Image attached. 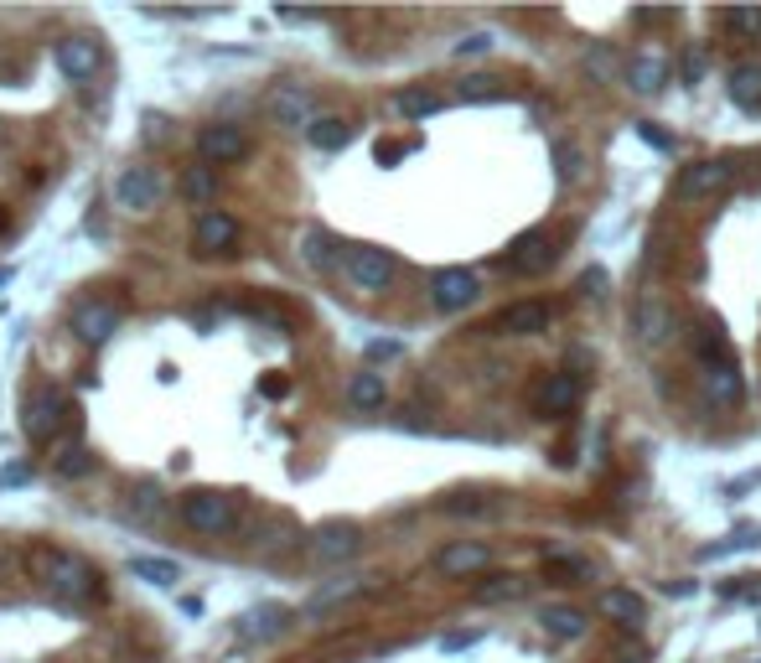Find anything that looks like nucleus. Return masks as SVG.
I'll return each instance as SVG.
<instances>
[{
  "mask_svg": "<svg viewBox=\"0 0 761 663\" xmlns=\"http://www.w3.org/2000/svg\"><path fill=\"white\" fill-rule=\"evenodd\" d=\"M694 363H700V379L710 399L721 405V410H736L746 399V379H741V358L730 348V337H725L721 322H700L694 332Z\"/></svg>",
  "mask_w": 761,
  "mask_h": 663,
  "instance_id": "f257e3e1",
  "label": "nucleus"
},
{
  "mask_svg": "<svg viewBox=\"0 0 761 663\" xmlns=\"http://www.w3.org/2000/svg\"><path fill=\"white\" fill-rule=\"evenodd\" d=\"M37 570H42V585L58 596V602L79 606V602H94L98 596V570L73 555V549H42L37 555Z\"/></svg>",
  "mask_w": 761,
  "mask_h": 663,
  "instance_id": "f03ea898",
  "label": "nucleus"
},
{
  "mask_svg": "<svg viewBox=\"0 0 761 663\" xmlns=\"http://www.w3.org/2000/svg\"><path fill=\"white\" fill-rule=\"evenodd\" d=\"M176 513H182V524L192 534H208V539H223V534L238 528V503L229 492H213V488H192L176 503Z\"/></svg>",
  "mask_w": 761,
  "mask_h": 663,
  "instance_id": "7ed1b4c3",
  "label": "nucleus"
},
{
  "mask_svg": "<svg viewBox=\"0 0 761 663\" xmlns=\"http://www.w3.org/2000/svg\"><path fill=\"white\" fill-rule=\"evenodd\" d=\"M68 415H73L68 389H58V384H37V389L26 394V405H21V435H26L32 446H42V441L58 435Z\"/></svg>",
  "mask_w": 761,
  "mask_h": 663,
  "instance_id": "20e7f679",
  "label": "nucleus"
},
{
  "mask_svg": "<svg viewBox=\"0 0 761 663\" xmlns=\"http://www.w3.org/2000/svg\"><path fill=\"white\" fill-rule=\"evenodd\" d=\"M109 197H115L119 213L145 218V213H156V208H161V197H166V182H161L156 166H125V172L115 176Z\"/></svg>",
  "mask_w": 761,
  "mask_h": 663,
  "instance_id": "39448f33",
  "label": "nucleus"
},
{
  "mask_svg": "<svg viewBox=\"0 0 761 663\" xmlns=\"http://www.w3.org/2000/svg\"><path fill=\"white\" fill-rule=\"evenodd\" d=\"M52 62H58V73L68 83H94L104 73V42L89 37V32H68L52 47Z\"/></svg>",
  "mask_w": 761,
  "mask_h": 663,
  "instance_id": "423d86ee",
  "label": "nucleus"
},
{
  "mask_svg": "<svg viewBox=\"0 0 761 663\" xmlns=\"http://www.w3.org/2000/svg\"><path fill=\"white\" fill-rule=\"evenodd\" d=\"M348 280L358 286V291H368V295H378V291H389L394 286V275H399V265H394V254L389 249H373V244H352L348 249Z\"/></svg>",
  "mask_w": 761,
  "mask_h": 663,
  "instance_id": "0eeeda50",
  "label": "nucleus"
},
{
  "mask_svg": "<svg viewBox=\"0 0 761 663\" xmlns=\"http://www.w3.org/2000/svg\"><path fill=\"white\" fill-rule=\"evenodd\" d=\"M68 327H73V337L83 348H104L119 332V306L115 301H98V295H83L79 306L68 312Z\"/></svg>",
  "mask_w": 761,
  "mask_h": 663,
  "instance_id": "6e6552de",
  "label": "nucleus"
},
{
  "mask_svg": "<svg viewBox=\"0 0 761 663\" xmlns=\"http://www.w3.org/2000/svg\"><path fill=\"white\" fill-rule=\"evenodd\" d=\"M632 337H637L643 348H658V342L674 337V306L664 301L658 286H647V291L637 295V306H632Z\"/></svg>",
  "mask_w": 761,
  "mask_h": 663,
  "instance_id": "1a4fd4ad",
  "label": "nucleus"
},
{
  "mask_svg": "<svg viewBox=\"0 0 761 663\" xmlns=\"http://www.w3.org/2000/svg\"><path fill=\"white\" fill-rule=\"evenodd\" d=\"M477 295H482V280H477L467 265H450V270L430 275V306H435V312H467Z\"/></svg>",
  "mask_w": 761,
  "mask_h": 663,
  "instance_id": "9d476101",
  "label": "nucleus"
},
{
  "mask_svg": "<svg viewBox=\"0 0 761 663\" xmlns=\"http://www.w3.org/2000/svg\"><path fill=\"white\" fill-rule=\"evenodd\" d=\"M363 549V528L348 524V519H337V524H321L306 539V555H312L316 566H342V560H352Z\"/></svg>",
  "mask_w": 761,
  "mask_h": 663,
  "instance_id": "9b49d317",
  "label": "nucleus"
},
{
  "mask_svg": "<svg viewBox=\"0 0 761 663\" xmlns=\"http://www.w3.org/2000/svg\"><path fill=\"white\" fill-rule=\"evenodd\" d=\"M291 606H280V602H259L249 606L244 617L234 623V643L238 648H259V643H270V638H280L285 627H291Z\"/></svg>",
  "mask_w": 761,
  "mask_h": 663,
  "instance_id": "f8f14e48",
  "label": "nucleus"
},
{
  "mask_svg": "<svg viewBox=\"0 0 761 663\" xmlns=\"http://www.w3.org/2000/svg\"><path fill=\"white\" fill-rule=\"evenodd\" d=\"M265 104H270V119L285 130H312L316 125V98L306 83H274Z\"/></svg>",
  "mask_w": 761,
  "mask_h": 663,
  "instance_id": "ddd939ff",
  "label": "nucleus"
},
{
  "mask_svg": "<svg viewBox=\"0 0 761 663\" xmlns=\"http://www.w3.org/2000/svg\"><path fill=\"white\" fill-rule=\"evenodd\" d=\"M554 259H560L554 239H549L545 229H528V234L513 239V249H507L503 265H507L513 275H528V280H534V275H545L549 265H554Z\"/></svg>",
  "mask_w": 761,
  "mask_h": 663,
  "instance_id": "4468645a",
  "label": "nucleus"
},
{
  "mask_svg": "<svg viewBox=\"0 0 761 663\" xmlns=\"http://www.w3.org/2000/svg\"><path fill=\"white\" fill-rule=\"evenodd\" d=\"M730 176H736V166L730 161H689L679 172V187L674 193L683 197V202H700V197H715L730 187Z\"/></svg>",
  "mask_w": 761,
  "mask_h": 663,
  "instance_id": "2eb2a0df",
  "label": "nucleus"
},
{
  "mask_svg": "<svg viewBox=\"0 0 761 663\" xmlns=\"http://www.w3.org/2000/svg\"><path fill=\"white\" fill-rule=\"evenodd\" d=\"M244 151H249V136H244V125H229V119H218V125H208V130L197 136L202 166H229V161H238Z\"/></svg>",
  "mask_w": 761,
  "mask_h": 663,
  "instance_id": "dca6fc26",
  "label": "nucleus"
},
{
  "mask_svg": "<svg viewBox=\"0 0 761 663\" xmlns=\"http://www.w3.org/2000/svg\"><path fill=\"white\" fill-rule=\"evenodd\" d=\"M549 327H554V312H549L545 301H513V306H503V312L492 316L497 337H539Z\"/></svg>",
  "mask_w": 761,
  "mask_h": 663,
  "instance_id": "f3484780",
  "label": "nucleus"
},
{
  "mask_svg": "<svg viewBox=\"0 0 761 663\" xmlns=\"http://www.w3.org/2000/svg\"><path fill=\"white\" fill-rule=\"evenodd\" d=\"M492 566V549L482 539H456L435 555V570L446 575V581H467V575H482Z\"/></svg>",
  "mask_w": 761,
  "mask_h": 663,
  "instance_id": "a211bd4d",
  "label": "nucleus"
},
{
  "mask_svg": "<svg viewBox=\"0 0 761 663\" xmlns=\"http://www.w3.org/2000/svg\"><path fill=\"white\" fill-rule=\"evenodd\" d=\"M238 244V218L223 213V208H208V213H197L192 223V249L197 254H229Z\"/></svg>",
  "mask_w": 761,
  "mask_h": 663,
  "instance_id": "6ab92c4d",
  "label": "nucleus"
},
{
  "mask_svg": "<svg viewBox=\"0 0 761 663\" xmlns=\"http://www.w3.org/2000/svg\"><path fill=\"white\" fill-rule=\"evenodd\" d=\"M368 591V575H332V581H321L301 602V617H327V612H337L342 602H352V596H363Z\"/></svg>",
  "mask_w": 761,
  "mask_h": 663,
  "instance_id": "aec40b11",
  "label": "nucleus"
},
{
  "mask_svg": "<svg viewBox=\"0 0 761 663\" xmlns=\"http://www.w3.org/2000/svg\"><path fill=\"white\" fill-rule=\"evenodd\" d=\"M596 612H601L606 623L632 627V632L647 623V602L637 596V591H622V585H606V591H596Z\"/></svg>",
  "mask_w": 761,
  "mask_h": 663,
  "instance_id": "412c9836",
  "label": "nucleus"
},
{
  "mask_svg": "<svg viewBox=\"0 0 761 663\" xmlns=\"http://www.w3.org/2000/svg\"><path fill=\"white\" fill-rule=\"evenodd\" d=\"M581 405V379L575 373H549V384L539 389V415L545 420H565Z\"/></svg>",
  "mask_w": 761,
  "mask_h": 663,
  "instance_id": "4be33fe9",
  "label": "nucleus"
},
{
  "mask_svg": "<svg viewBox=\"0 0 761 663\" xmlns=\"http://www.w3.org/2000/svg\"><path fill=\"white\" fill-rule=\"evenodd\" d=\"M301 259H306L312 270H337V265H348L342 244H337L327 229H306V234H301Z\"/></svg>",
  "mask_w": 761,
  "mask_h": 663,
  "instance_id": "5701e85b",
  "label": "nucleus"
},
{
  "mask_svg": "<svg viewBox=\"0 0 761 663\" xmlns=\"http://www.w3.org/2000/svg\"><path fill=\"white\" fill-rule=\"evenodd\" d=\"M348 405L352 410H363V415H373V410H384L389 405V389H384V373H352L348 379Z\"/></svg>",
  "mask_w": 761,
  "mask_h": 663,
  "instance_id": "b1692460",
  "label": "nucleus"
},
{
  "mask_svg": "<svg viewBox=\"0 0 761 663\" xmlns=\"http://www.w3.org/2000/svg\"><path fill=\"white\" fill-rule=\"evenodd\" d=\"M627 83L637 89V94H658L668 83V62L658 53H637V58L627 62Z\"/></svg>",
  "mask_w": 761,
  "mask_h": 663,
  "instance_id": "393cba45",
  "label": "nucleus"
},
{
  "mask_svg": "<svg viewBox=\"0 0 761 663\" xmlns=\"http://www.w3.org/2000/svg\"><path fill=\"white\" fill-rule=\"evenodd\" d=\"M586 612H575V606H545L539 612V627H545L549 638H560V643H575L581 632H586Z\"/></svg>",
  "mask_w": 761,
  "mask_h": 663,
  "instance_id": "a878e982",
  "label": "nucleus"
},
{
  "mask_svg": "<svg viewBox=\"0 0 761 663\" xmlns=\"http://www.w3.org/2000/svg\"><path fill=\"white\" fill-rule=\"evenodd\" d=\"M130 575H140L145 585H176L182 581V566L176 560H166V555H130Z\"/></svg>",
  "mask_w": 761,
  "mask_h": 663,
  "instance_id": "bb28decb",
  "label": "nucleus"
},
{
  "mask_svg": "<svg viewBox=\"0 0 761 663\" xmlns=\"http://www.w3.org/2000/svg\"><path fill=\"white\" fill-rule=\"evenodd\" d=\"M528 585L534 581H524V575H488V581L477 585V602L482 606H503V602H518V596H528Z\"/></svg>",
  "mask_w": 761,
  "mask_h": 663,
  "instance_id": "cd10ccee",
  "label": "nucleus"
},
{
  "mask_svg": "<svg viewBox=\"0 0 761 663\" xmlns=\"http://www.w3.org/2000/svg\"><path fill=\"white\" fill-rule=\"evenodd\" d=\"M306 140H312L316 151H342L352 140V119H342V115H316V125L306 130Z\"/></svg>",
  "mask_w": 761,
  "mask_h": 663,
  "instance_id": "c85d7f7f",
  "label": "nucleus"
},
{
  "mask_svg": "<svg viewBox=\"0 0 761 663\" xmlns=\"http://www.w3.org/2000/svg\"><path fill=\"white\" fill-rule=\"evenodd\" d=\"M394 109L405 119H430L446 109V94H435V89H405V94L394 98Z\"/></svg>",
  "mask_w": 761,
  "mask_h": 663,
  "instance_id": "c756f323",
  "label": "nucleus"
},
{
  "mask_svg": "<svg viewBox=\"0 0 761 663\" xmlns=\"http://www.w3.org/2000/svg\"><path fill=\"white\" fill-rule=\"evenodd\" d=\"M456 98L461 104H497V98H507V83L492 79V73H471V79L456 83Z\"/></svg>",
  "mask_w": 761,
  "mask_h": 663,
  "instance_id": "7c9ffc66",
  "label": "nucleus"
},
{
  "mask_svg": "<svg viewBox=\"0 0 761 663\" xmlns=\"http://www.w3.org/2000/svg\"><path fill=\"white\" fill-rule=\"evenodd\" d=\"M125 513H130L136 524H151V519H161V513H166V498H161L156 482H136V488H130V503H125Z\"/></svg>",
  "mask_w": 761,
  "mask_h": 663,
  "instance_id": "2f4dec72",
  "label": "nucleus"
},
{
  "mask_svg": "<svg viewBox=\"0 0 761 663\" xmlns=\"http://www.w3.org/2000/svg\"><path fill=\"white\" fill-rule=\"evenodd\" d=\"M725 89H730V98H736L741 109H757V104H761V62H741V68L730 73Z\"/></svg>",
  "mask_w": 761,
  "mask_h": 663,
  "instance_id": "473e14b6",
  "label": "nucleus"
},
{
  "mask_svg": "<svg viewBox=\"0 0 761 663\" xmlns=\"http://www.w3.org/2000/svg\"><path fill=\"white\" fill-rule=\"evenodd\" d=\"M213 193H218V176H213V166H187V176H182V197H187L192 208H202V213H208V202H213Z\"/></svg>",
  "mask_w": 761,
  "mask_h": 663,
  "instance_id": "72a5a7b5",
  "label": "nucleus"
},
{
  "mask_svg": "<svg viewBox=\"0 0 761 663\" xmlns=\"http://www.w3.org/2000/svg\"><path fill=\"white\" fill-rule=\"evenodd\" d=\"M545 570H549V575H565V585H590V581H596V566L581 560V555H549Z\"/></svg>",
  "mask_w": 761,
  "mask_h": 663,
  "instance_id": "f704fd0d",
  "label": "nucleus"
},
{
  "mask_svg": "<svg viewBox=\"0 0 761 663\" xmlns=\"http://www.w3.org/2000/svg\"><path fill=\"white\" fill-rule=\"evenodd\" d=\"M94 467H98V462H94V451H89V446H68L58 456V477H89Z\"/></svg>",
  "mask_w": 761,
  "mask_h": 663,
  "instance_id": "c9c22d12",
  "label": "nucleus"
},
{
  "mask_svg": "<svg viewBox=\"0 0 761 663\" xmlns=\"http://www.w3.org/2000/svg\"><path fill=\"white\" fill-rule=\"evenodd\" d=\"M549 151H554V166H560V182H575V176H581V151H575L570 140H554Z\"/></svg>",
  "mask_w": 761,
  "mask_h": 663,
  "instance_id": "e433bc0d",
  "label": "nucleus"
},
{
  "mask_svg": "<svg viewBox=\"0 0 761 663\" xmlns=\"http://www.w3.org/2000/svg\"><path fill=\"white\" fill-rule=\"evenodd\" d=\"M492 32H467V37L456 42V58H482V53H492Z\"/></svg>",
  "mask_w": 761,
  "mask_h": 663,
  "instance_id": "4c0bfd02",
  "label": "nucleus"
},
{
  "mask_svg": "<svg viewBox=\"0 0 761 663\" xmlns=\"http://www.w3.org/2000/svg\"><path fill=\"white\" fill-rule=\"evenodd\" d=\"M725 21H730L736 32H746V37H757L761 32V11H725Z\"/></svg>",
  "mask_w": 761,
  "mask_h": 663,
  "instance_id": "58836bf2",
  "label": "nucleus"
},
{
  "mask_svg": "<svg viewBox=\"0 0 761 663\" xmlns=\"http://www.w3.org/2000/svg\"><path fill=\"white\" fill-rule=\"evenodd\" d=\"M581 295H606V270L601 265H590V270L581 275Z\"/></svg>",
  "mask_w": 761,
  "mask_h": 663,
  "instance_id": "ea45409f",
  "label": "nucleus"
},
{
  "mask_svg": "<svg viewBox=\"0 0 761 663\" xmlns=\"http://www.w3.org/2000/svg\"><path fill=\"white\" fill-rule=\"evenodd\" d=\"M446 513H492V503H477V498H450Z\"/></svg>",
  "mask_w": 761,
  "mask_h": 663,
  "instance_id": "a19ab883",
  "label": "nucleus"
},
{
  "mask_svg": "<svg viewBox=\"0 0 761 663\" xmlns=\"http://www.w3.org/2000/svg\"><path fill=\"white\" fill-rule=\"evenodd\" d=\"M285 389H291V384H285V379H274V373H270V379H259V394H270V399H280Z\"/></svg>",
  "mask_w": 761,
  "mask_h": 663,
  "instance_id": "79ce46f5",
  "label": "nucleus"
},
{
  "mask_svg": "<svg viewBox=\"0 0 761 663\" xmlns=\"http://www.w3.org/2000/svg\"><path fill=\"white\" fill-rule=\"evenodd\" d=\"M399 342H368V358H399Z\"/></svg>",
  "mask_w": 761,
  "mask_h": 663,
  "instance_id": "37998d69",
  "label": "nucleus"
},
{
  "mask_svg": "<svg viewBox=\"0 0 761 663\" xmlns=\"http://www.w3.org/2000/svg\"><path fill=\"white\" fill-rule=\"evenodd\" d=\"M637 130H643V140H653V146H658V151H668V146H674V140H668L664 130H653V125H637Z\"/></svg>",
  "mask_w": 761,
  "mask_h": 663,
  "instance_id": "c03bdc74",
  "label": "nucleus"
},
{
  "mask_svg": "<svg viewBox=\"0 0 761 663\" xmlns=\"http://www.w3.org/2000/svg\"><path fill=\"white\" fill-rule=\"evenodd\" d=\"M32 477V467H11L5 477H0V488H16V482H26Z\"/></svg>",
  "mask_w": 761,
  "mask_h": 663,
  "instance_id": "a18cd8bd",
  "label": "nucleus"
},
{
  "mask_svg": "<svg viewBox=\"0 0 761 663\" xmlns=\"http://www.w3.org/2000/svg\"><path fill=\"white\" fill-rule=\"evenodd\" d=\"M405 156V146H378V161H384V166H389V161H399Z\"/></svg>",
  "mask_w": 761,
  "mask_h": 663,
  "instance_id": "49530a36",
  "label": "nucleus"
},
{
  "mask_svg": "<svg viewBox=\"0 0 761 663\" xmlns=\"http://www.w3.org/2000/svg\"><path fill=\"white\" fill-rule=\"evenodd\" d=\"M617 663H647V653H643V648H632V653H622Z\"/></svg>",
  "mask_w": 761,
  "mask_h": 663,
  "instance_id": "de8ad7c7",
  "label": "nucleus"
},
{
  "mask_svg": "<svg viewBox=\"0 0 761 663\" xmlns=\"http://www.w3.org/2000/svg\"><path fill=\"white\" fill-rule=\"evenodd\" d=\"M5 280H11V270H0V286H5Z\"/></svg>",
  "mask_w": 761,
  "mask_h": 663,
  "instance_id": "09e8293b",
  "label": "nucleus"
}]
</instances>
